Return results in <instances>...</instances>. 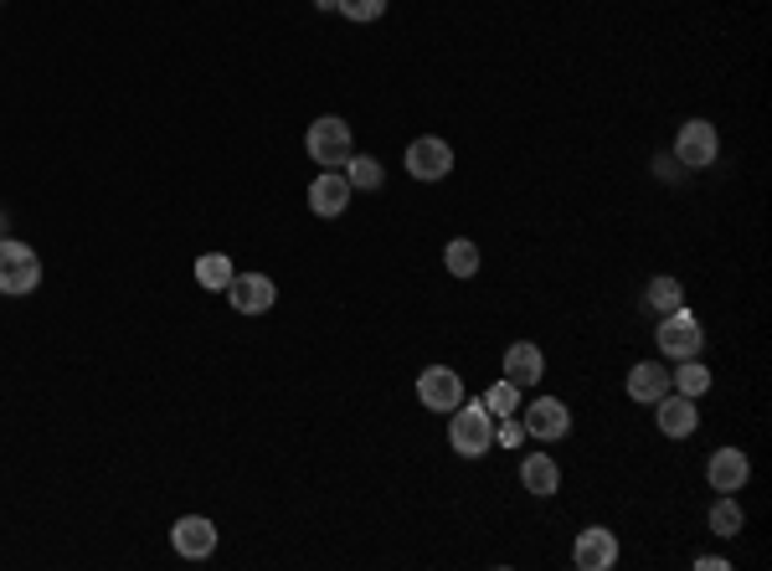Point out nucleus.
<instances>
[{
  "label": "nucleus",
  "instance_id": "f257e3e1",
  "mask_svg": "<svg viewBox=\"0 0 772 571\" xmlns=\"http://www.w3.org/2000/svg\"><path fill=\"white\" fill-rule=\"evenodd\" d=\"M454 422H448V443H454L458 459H485L489 448H494V417H489L485 402H458Z\"/></svg>",
  "mask_w": 772,
  "mask_h": 571
},
{
  "label": "nucleus",
  "instance_id": "f03ea898",
  "mask_svg": "<svg viewBox=\"0 0 772 571\" xmlns=\"http://www.w3.org/2000/svg\"><path fill=\"white\" fill-rule=\"evenodd\" d=\"M36 284H42V257H36V248H26L17 238H0V294L21 299Z\"/></svg>",
  "mask_w": 772,
  "mask_h": 571
},
{
  "label": "nucleus",
  "instance_id": "7ed1b4c3",
  "mask_svg": "<svg viewBox=\"0 0 772 571\" xmlns=\"http://www.w3.org/2000/svg\"><path fill=\"white\" fill-rule=\"evenodd\" d=\"M654 340H660V355H670V361H691V355H700V345H706V330H700V319L679 304V309L660 315Z\"/></svg>",
  "mask_w": 772,
  "mask_h": 571
},
{
  "label": "nucleus",
  "instance_id": "20e7f679",
  "mask_svg": "<svg viewBox=\"0 0 772 571\" xmlns=\"http://www.w3.org/2000/svg\"><path fill=\"white\" fill-rule=\"evenodd\" d=\"M304 150H309V160L315 165H325V171H340L350 160V124L346 119H335V113H325V119H315L309 124V140H304Z\"/></svg>",
  "mask_w": 772,
  "mask_h": 571
},
{
  "label": "nucleus",
  "instance_id": "39448f33",
  "mask_svg": "<svg viewBox=\"0 0 772 571\" xmlns=\"http://www.w3.org/2000/svg\"><path fill=\"white\" fill-rule=\"evenodd\" d=\"M716 150H721V140H716V124H706V119L679 124V134H675V165H685V171H706V165H716Z\"/></svg>",
  "mask_w": 772,
  "mask_h": 571
},
{
  "label": "nucleus",
  "instance_id": "423d86ee",
  "mask_svg": "<svg viewBox=\"0 0 772 571\" xmlns=\"http://www.w3.org/2000/svg\"><path fill=\"white\" fill-rule=\"evenodd\" d=\"M454 171V144L438 140V134H423V140L407 144V175L412 180H443Z\"/></svg>",
  "mask_w": 772,
  "mask_h": 571
},
{
  "label": "nucleus",
  "instance_id": "0eeeda50",
  "mask_svg": "<svg viewBox=\"0 0 772 571\" xmlns=\"http://www.w3.org/2000/svg\"><path fill=\"white\" fill-rule=\"evenodd\" d=\"M417 402H423L427 413H454L458 402H464V381H458V371H448V365H427L423 376H417Z\"/></svg>",
  "mask_w": 772,
  "mask_h": 571
},
{
  "label": "nucleus",
  "instance_id": "6e6552de",
  "mask_svg": "<svg viewBox=\"0 0 772 571\" xmlns=\"http://www.w3.org/2000/svg\"><path fill=\"white\" fill-rule=\"evenodd\" d=\"M521 428L531 432V438H541V443H556V438H567V428H572L567 402L536 397V402H531V407L521 413Z\"/></svg>",
  "mask_w": 772,
  "mask_h": 571
},
{
  "label": "nucleus",
  "instance_id": "1a4fd4ad",
  "mask_svg": "<svg viewBox=\"0 0 772 571\" xmlns=\"http://www.w3.org/2000/svg\"><path fill=\"white\" fill-rule=\"evenodd\" d=\"M747 479H752V463H747L741 448H716V453H710L706 484L716 494H741V490H747Z\"/></svg>",
  "mask_w": 772,
  "mask_h": 571
},
{
  "label": "nucleus",
  "instance_id": "9d476101",
  "mask_svg": "<svg viewBox=\"0 0 772 571\" xmlns=\"http://www.w3.org/2000/svg\"><path fill=\"white\" fill-rule=\"evenodd\" d=\"M227 299H232L237 315H263V309H273L279 288H273L269 273H232V284H227Z\"/></svg>",
  "mask_w": 772,
  "mask_h": 571
},
{
  "label": "nucleus",
  "instance_id": "9b49d317",
  "mask_svg": "<svg viewBox=\"0 0 772 571\" xmlns=\"http://www.w3.org/2000/svg\"><path fill=\"white\" fill-rule=\"evenodd\" d=\"M171 546H175V556H186V561H206V556L217 551V525L206 520V515H181L171 530Z\"/></svg>",
  "mask_w": 772,
  "mask_h": 571
},
{
  "label": "nucleus",
  "instance_id": "f8f14e48",
  "mask_svg": "<svg viewBox=\"0 0 772 571\" xmlns=\"http://www.w3.org/2000/svg\"><path fill=\"white\" fill-rule=\"evenodd\" d=\"M572 561H577V571H613L618 567V536L613 530H602V525H592V530L577 536Z\"/></svg>",
  "mask_w": 772,
  "mask_h": 571
},
{
  "label": "nucleus",
  "instance_id": "ddd939ff",
  "mask_svg": "<svg viewBox=\"0 0 772 571\" xmlns=\"http://www.w3.org/2000/svg\"><path fill=\"white\" fill-rule=\"evenodd\" d=\"M654 422H660L664 438H691L695 422H700V413H695V397H679V392H664L660 402H654Z\"/></svg>",
  "mask_w": 772,
  "mask_h": 571
},
{
  "label": "nucleus",
  "instance_id": "4468645a",
  "mask_svg": "<svg viewBox=\"0 0 772 571\" xmlns=\"http://www.w3.org/2000/svg\"><path fill=\"white\" fill-rule=\"evenodd\" d=\"M350 207V180L340 171H325L315 175V186H309V211L315 217H340Z\"/></svg>",
  "mask_w": 772,
  "mask_h": 571
},
{
  "label": "nucleus",
  "instance_id": "2eb2a0df",
  "mask_svg": "<svg viewBox=\"0 0 772 571\" xmlns=\"http://www.w3.org/2000/svg\"><path fill=\"white\" fill-rule=\"evenodd\" d=\"M546 376V355H541L536 345H531V340H521V345H510L504 350V381H510V386H536V381Z\"/></svg>",
  "mask_w": 772,
  "mask_h": 571
},
{
  "label": "nucleus",
  "instance_id": "dca6fc26",
  "mask_svg": "<svg viewBox=\"0 0 772 571\" xmlns=\"http://www.w3.org/2000/svg\"><path fill=\"white\" fill-rule=\"evenodd\" d=\"M664 392H670V371H664L660 361H639L629 371V397L633 402H649V407H654Z\"/></svg>",
  "mask_w": 772,
  "mask_h": 571
},
{
  "label": "nucleus",
  "instance_id": "f3484780",
  "mask_svg": "<svg viewBox=\"0 0 772 571\" xmlns=\"http://www.w3.org/2000/svg\"><path fill=\"white\" fill-rule=\"evenodd\" d=\"M521 484L536 499H546V494H556V484H562V469H556V459L552 453H525V463H521Z\"/></svg>",
  "mask_w": 772,
  "mask_h": 571
},
{
  "label": "nucleus",
  "instance_id": "a211bd4d",
  "mask_svg": "<svg viewBox=\"0 0 772 571\" xmlns=\"http://www.w3.org/2000/svg\"><path fill=\"white\" fill-rule=\"evenodd\" d=\"M670 392H679V397H695V402H700V397L710 392V371L695 361V355H691V361H679V371H670Z\"/></svg>",
  "mask_w": 772,
  "mask_h": 571
},
{
  "label": "nucleus",
  "instance_id": "6ab92c4d",
  "mask_svg": "<svg viewBox=\"0 0 772 571\" xmlns=\"http://www.w3.org/2000/svg\"><path fill=\"white\" fill-rule=\"evenodd\" d=\"M232 257L227 253H206V257H196V284L202 288H221L227 294V284H232Z\"/></svg>",
  "mask_w": 772,
  "mask_h": 571
},
{
  "label": "nucleus",
  "instance_id": "aec40b11",
  "mask_svg": "<svg viewBox=\"0 0 772 571\" xmlns=\"http://www.w3.org/2000/svg\"><path fill=\"white\" fill-rule=\"evenodd\" d=\"M340 175L350 180V190H377L381 180H387V175H381V160H377V155H350Z\"/></svg>",
  "mask_w": 772,
  "mask_h": 571
},
{
  "label": "nucleus",
  "instance_id": "412c9836",
  "mask_svg": "<svg viewBox=\"0 0 772 571\" xmlns=\"http://www.w3.org/2000/svg\"><path fill=\"white\" fill-rule=\"evenodd\" d=\"M443 263H448L454 278H474V273H479V248H474L469 238H454L443 248Z\"/></svg>",
  "mask_w": 772,
  "mask_h": 571
},
{
  "label": "nucleus",
  "instance_id": "4be33fe9",
  "mask_svg": "<svg viewBox=\"0 0 772 571\" xmlns=\"http://www.w3.org/2000/svg\"><path fill=\"white\" fill-rule=\"evenodd\" d=\"M741 520H747V515H741V505L731 494H721V499L710 505V530H716V536H726V540L741 536Z\"/></svg>",
  "mask_w": 772,
  "mask_h": 571
},
{
  "label": "nucleus",
  "instance_id": "5701e85b",
  "mask_svg": "<svg viewBox=\"0 0 772 571\" xmlns=\"http://www.w3.org/2000/svg\"><path fill=\"white\" fill-rule=\"evenodd\" d=\"M644 299H649V309H654V315H670V309H679V304H685V288H679V278H654Z\"/></svg>",
  "mask_w": 772,
  "mask_h": 571
},
{
  "label": "nucleus",
  "instance_id": "b1692460",
  "mask_svg": "<svg viewBox=\"0 0 772 571\" xmlns=\"http://www.w3.org/2000/svg\"><path fill=\"white\" fill-rule=\"evenodd\" d=\"M485 407H489V417H515V413H521V386L494 381V386L485 392Z\"/></svg>",
  "mask_w": 772,
  "mask_h": 571
},
{
  "label": "nucleus",
  "instance_id": "393cba45",
  "mask_svg": "<svg viewBox=\"0 0 772 571\" xmlns=\"http://www.w3.org/2000/svg\"><path fill=\"white\" fill-rule=\"evenodd\" d=\"M335 11L346 21H377L387 11V0H335Z\"/></svg>",
  "mask_w": 772,
  "mask_h": 571
},
{
  "label": "nucleus",
  "instance_id": "a878e982",
  "mask_svg": "<svg viewBox=\"0 0 772 571\" xmlns=\"http://www.w3.org/2000/svg\"><path fill=\"white\" fill-rule=\"evenodd\" d=\"M521 438H525V428H521V422H515V417H504V428H500V443H504V448H515V443H521Z\"/></svg>",
  "mask_w": 772,
  "mask_h": 571
},
{
  "label": "nucleus",
  "instance_id": "bb28decb",
  "mask_svg": "<svg viewBox=\"0 0 772 571\" xmlns=\"http://www.w3.org/2000/svg\"><path fill=\"white\" fill-rule=\"evenodd\" d=\"M695 567H700V571H726L731 561H726V556H695Z\"/></svg>",
  "mask_w": 772,
  "mask_h": 571
},
{
  "label": "nucleus",
  "instance_id": "cd10ccee",
  "mask_svg": "<svg viewBox=\"0 0 772 571\" xmlns=\"http://www.w3.org/2000/svg\"><path fill=\"white\" fill-rule=\"evenodd\" d=\"M315 6H319V11H330V6H335V0H315Z\"/></svg>",
  "mask_w": 772,
  "mask_h": 571
},
{
  "label": "nucleus",
  "instance_id": "c85d7f7f",
  "mask_svg": "<svg viewBox=\"0 0 772 571\" xmlns=\"http://www.w3.org/2000/svg\"><path fill=\"white\" fill-rule=\"evenodd\" d=\"M0 238H6V217H0Z\"/></svg>",
  "mask_w": 772,
  "mask_h": 571
}]
</instances>
